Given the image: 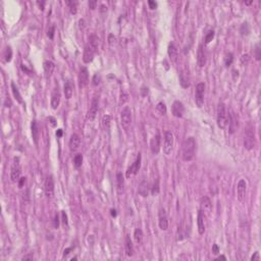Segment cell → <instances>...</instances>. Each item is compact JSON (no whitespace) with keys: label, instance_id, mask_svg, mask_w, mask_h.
I'll use <instances>...</instances> for the list:
<instances>
[{"label":"cell","instance_id":"cell-1","mask_svg":"<svg viewBox=\"0 0 261 261\" xmlns=\"http://www.w3.org/2000/svg\"><path fill=\"white\" fill-rule=\"evenodd\" d=\"M196 152V141L193 137L187 138L183 143L182 148V158L184 161H191L195 157Z\"/></svg>","mask_w":261,"mask_h":261},{"label":"cell","instance_id":"cell-2","mask_svg":"<svg viewBox=\"0 0 261 261\" xmlns=\"http://www.w3.org/2000/svg\"><path fill=\"white\" fill-rule=\"evenodd\" d=\"M216 120H217V126L219 128H225L228 127V111H227V107L224 103H219L217 106V116H216Z\"/></svg>","mask_w":261,"mask_h":261},{"label":"cell","instance_id":"cell-3","mask_svg":"<svg viewBox=\"0 0 261 261\" xmlns=\"http://www.w3.org/2000/svg\"><path fill=\"white\" fill-rule=\"evenodd\" d=\"M256 142H255V134H254V130L252 127L247 128V131L245 133L244 137V146L247 150H252L255 147Z\"/></svg>","mask_w":261,"mask_h":261},{"label":"cell","instance_id":"cell-4","mask_svg":"<svg viewBox=\"0 0 261 261\" xmlns=\"http://www.w3.org/2000/svg\"><path fill=\"white\" fill-rule=\"evenodd\" d=\"M204 93H205L204 83L197 84L196 89H195V102H196L197 107H199V108H201L204 104Z\"/></svg>","mask_w":261,"mask_h":261},{"label":"cell","instance_id":"cell-5","mask_svg":"<svg viewBox=\"0 0 261 261\" xmlns=\"http://www.w3.org/2000/svg\"><path fill=\"white\" fill-rule=\"evenodd\" d=\"M97 49H98V47L94 46V45L90 42L88 44H86L85 49H84V54H83V60H84L85 63H90V62L93 61L95 53L97 52Z\"/></svg>","mask_w":261,"mask_h":261},{"label":"cell","instance_id":"cell-6","mask_svg":"<svg viewBox=\"0 0 261 261\" xmlns=\"http://www.w3.org/2000/svg\"><path fill=\"white\" fill-rule=\"evenodd\" d=\"M120 120H121V126H123V128L126 131H128L132 124V110L128 106H126L123 110H121Z\"/></svg>","mask_w":261,"mask_h":261},{"label":"cell","instance_id":"cell-7","mask_svg":"<svg viewBox=\"0 0 261 261\" xmlns=\"http://www.w3.org/2000/svg\"><path fill=\"white\" fill-rule=\"evenodd\" d=\"M20 175H22V168H20V159L15 157V161H13L11 165V169H10V180H11V182H19L20 179Z\"/></svg>","mask_w":261,"mask_h":261},{"label":"cell","instance_id":"cell-8","mask_svg":"<svg viewBox=\"0 0 261 261\" xmlns=\"http://www.w3.org/2000/svg\"><path fill=\"white\" fill-rule=\"evenodd\" d=\"M99 108V96L95 95L93 96V98L91 100V104H90V108L88 110V114H87V118L89 120H94L97 115Z\"/></svg>","mask_w":261,"mask_h":261},{"label":"cell","instance_id":"cell-9","mask_svg":"<svg viewBox=\"0 0 261 261\" xmlns=\"http://www.w3.org/2000/svg\"><path fill=\"white\" fill-rule=\"evenodd\" d=\"M173 148V135L172 132H165L164 134V144H163V152L165 155H169Z\"/></svg>","mask_w":261,"mask_h":261},{"label":"cell","instance_id":"cell-10","mask_svg":"<svg viewBox=\"0 0 261 261\" xmlns=\"http://www.w3.org/2000/svg\"><path fill=\"white\" fill-rule=\"evenodd\" d=\"M44 192L45 196L48 199H51L54 195V179L52 175L47 176L46 181H45V186H44Z\"/></svg>","mask_w":261,"mask_h":261},{"label":"cell","instance_id":"cell-11","mask_svg":"<svg viewBox=\"0 0 261 261\" xmlns=\"http://www.w3.org/2000/svg\"><path fill=\"white\" fill-rule=\"evenodd\" d=\"M78 81H79V87L81 89L85 88L86 86H88V84H89V72H88V68H87L86 67H83L80 68Z\"/></svg>","mask_w":261,"mask_h":261},{"label":"cell","instance_id":"cell-12","mask_svg":"<svg viewBox=\"0 0 261 261\" xmlns=\"http://www.w3.org/2000/svg\"><path fill=\"white\" fill-rule=\"evenodd\" d=\"M141 161H142V156H141L140 153H139L137 158H136V160L133 162V164H132L130 167L127 169V173H126L127 177H131L132 176L137 175L138 172L140 170V167H141Z\"/></svg>","mask_w":261,"mask_h":261},{"label":"cell","instance_id":"cell-13","mask_svg":"<svg viewBox=\"0 0 261 261\" xmlns=\"http://www.w3.org/2000/svg\"><path fill=\"white\" fill-rule=\"evenodd\" d=\"M172 113L175 117L182 118L184 116V113H185V106H184V104L181 101H179V100L173 102L172 105Z\"/></svg>","mask_w":261,"mask_h":261},{"label":"cell","instance_id":"cell-14","mask_svg":"<svg viewBox=\"0 0 261 261\" xmlns=\"http://www.w3.org/2000/svg\"><path fill=\"white\" fill-rule=\"evenodd\" d=\"M158 224L161 231H166L168 228V219L167 214L164 208H160L158 211Z\"/></svg>","mask_w":261,"mask_h":261},{"label":"cell","instance_id":"cell-15","mask_svg":"<svg viewBox=\"0 0 261 261\" xmlns=\"http://www.w3.org/2000/svg\"><path fill=\"white\" fill-rule=\"evenodd\" d=\"M160 145H161V136H160L159 132H157V134L155 136H153L150 141V150L154 155L159 153Z\"/></svg>","mask_w":261,"mask_h":261},{"label":"cell","instance_id":"cell-16","mask_svg":"<svg viewBox=\"0 0 261 261\" xmlns=\"http://www.w3.org/2000/svg\"><path fill=\"white\" fill-rule=\"evenodd\" d=\"M246 190H247V184L245 180H240L237 186V195H238V200L240 202H243L246 197Z\"/></svg>","mask_w":261,"mask_h":261},{"label":"cell","instance_id":"cell-17","mask_svg":"<svg viewBox=\"0 0 261 261\" xmlns=\"http://www.w3.org/2000/svg\"><path fill=\"white\" fill-rule=\"evenodd\" d=\"M31 130H32V137L33 140L35 142V144L38 145L39 143V139H40V127L39 124L36 120H32V124H31Z\"/></svg>","mask_w":261,"mask_h":261},{"label":"cell","instance_id":"cell-18","mask_svg":"<svg viewBox=\"0 0 261 261\" xmlns=\"http://www.w3.org/2000/svg\"><path fill=\"white\" fill-rule=\"evenodd\" d=\"M69 149L71 151L75 152L80 148V145H81V138L78 134H72L71 136V139H69Z\"/></svg>","mask_w":261,"mask_h":261},{"label":"cell","instance_id":"cell-19","mask_svg":"<svg viewBox=\"0 0 261 261\" xmlns=\"http://www.w3.org/2000/svg\"><path fill=\"white\" fill-rule=\"evenodd\" d=\"M197 62L200 67H204L205 64H206V54H205L204 49H203V44H200L199 47H198Z\"/></svg>","mask_w":261,"mask_h":261},{"label":"cell","instance_id":"cell-20","mask_svg":"<svg viewBox=\"0 0 261 261\" xmlns=\"http://www.w3.org/2000/svg\"><path fill=\"white\" fill-rule=\"evenodd\" d=\"M228 131L231 134H234L237 128H238V120H237V116L235 115V113L231 111L228 114Z\"/></svg>","mask_w":261,"mask_h":261},{"label":"cell","instance_id":"cell-21","mask_svg":"<svg viewBox=\"0 0 261 261\" xmlns=\"http://www.w3.org/2000/svg\"><path fill=\"white\" fill-rule=\"evenodd\" d=\"M167 53L169 58L172 59V61L176 62L177 57H179V50H177V47L176 46V44L173 42H170L168 44L167 47Z\"/></svg>","mask_w":261,"mask_h":261},{"label":"cell","instance_id":"cell-22","mask_svg":"<svg viewBox=\"0 0 261 261\" xmlns=\"http://www.w3.org/2000/svg\"><path fill=\"white\" fill-rule=\"evenodd\" d=\"M60 98H61L60 92H59L58 88H55L51 95V107L53 109H57L59 103H60Z\"/></svg>","mask_w":261,"mask_h":261},{"label":"cell","instance_id":"cell-23","mask_svg":"<svg viewBox=\"0 0 261 261\" xmlns=\"http://www.w3.org/2000/svg\"><path fill=\"white\" fill-rule=\"evenodd\" d=\"M197 224H198V232L200 235H203L205 233V224H204V213L202 210L198 211L197 216Z\"/></svg>","mask_w":261,"mask_h":261},{"label":"cell","instance_id":"cell-24","mask_svg":"<svg viewBox=\"0 0 261 261\" xmlns=\"http://www.w3.org/2000/svg\"><path fill=\"white\" fill-rule=\"evenodd\" d=\"M212 209V203L210 199L208 198L207 196L203 197L202 199H201V210L203 211V213H209L211 212Z\"/></svg>","mask_w":261,"mask_h":261},{"label":"cell","instance_id":"cell-25","mask_svg":"<svg viewBox=\"0 0 261 261\" xmlns=\"http://www.w3.org/2000/svg\"><path fill=\"white\" fill-rule=\"evenodd\" d=\"M149 184L147 181H142L141 184L139 185L138 193L141 195L142 197H147L149 195Z\"/></svg>","mask_w":261,"mask_h":261},{"label":"cell","instance_id":"cell-26","mask_svg":"<svg viewBox=\"0 0 261 261\" xmlns=\"http://www.w3.org/2000/svg\"><path fill=\"white\" fill-rule=\"evenodd\" d=\"M124 250H126L127 256L132 257V256L134 255V245H133V242H132L131 238L128 236H127V238H126V243H124Z\"/></svg>","mask_w":261,"mask_h":261},{"label":"cell","instance_id":"cell-27","mask_svg":"<svg viewBox=\"0 0 261 261\" xmlns=\"http://www.w3.org/2000/svg\"><path fill=\"white\" fill-rule=\"evenodd\" d=\"M63 93H64V96L67 99H71L72 97V94H74V86H72V83L71 81H67L64 84Z\"/></svg>","mask_w":261,"mask_h":261},{"label":"cell","instance_id":"cell-28","mask_svg":"<svg viewBox=\"0 0 261 261\" xmlns=\"http://www.w3.org/2000/svg\"><path fill=\"white\" fill-rule=\"evenodd\" d=\"M43 68H44V72H45V74H46V76H50V75H52V72L54 71L55 64L51 60H46V61H44V63H43Z\"/></svg>","mask_w":261,"mask_h":261},{"label":"cell","instance_id":"cell-29","mask_svg":"<svg viewBox=\"0 0 261 261\" xmlns=\"http://www.w3.org/2000/svg\"><path fill=\"white\" fill-rule=\"evenodd\" d=\"M10 87H11L12 94H13V96H15V98L16 101L19 102V103H23L22 95H20V91H19V89H17L16 85H15L13 82H11V84H10Z\"/></svg>","mask_w":261,"mask_h":261},{"label":"cell","instance_id":"cell-30","mask_svg":"<svg viewBox=\"0 0 261 261\" xmlns=\"http://www.w3.org/2000/svg\"><path fill=\"white\" fill-rule=\"evenodd\" d=\"M180 84L183 88H189L190 87V82H189V76L186 72H182L180 74Z\"/></svg>","mask_w":261,"mask_h":261},{"label":"cell","instance_id":"cell-31","mask_svg":"<svg viewBox=\"0 0 261 261\" xmlns=\"http://www.w3.org/2000/svg\"><path fill=\"white\" fill-rule=\"evenodd\" d=\"M143 238H144V235H143V232H142L141 228H136L135 232H134V240L135 242L137 243L138 245L142 244V242H143Z\"/></svg>","mask_w":261,"mask_h":261},{"label":"cell","instance_id":"cell-32","mask_svg":"<svg viewBox=\"0 0 261 261\" xmlns=\"http://www.w3.org/2000/svg\"><path fill=\"white\" fill-rule=\"evenodd\" d=\"M116 185H117V190L118 192H121L124 190V176L121 172L116 173Z\"/></svg>","mask_w":261,"mask_h":261},{"label":"cell","instance_id":"cell-33","mask_svg":"<svg viewBox=\"0 0 261 261\" xmlns=\"http://www.w3.org/2000/svg\"><path fill=\"white\" fill-rule=\"evenodd\" d=\"M65 3L67 4L72 15H76V12H78V1L72 0V1H67Z\"/></svg>","mask_w":261,"mask_h":261},{"label":"cell","instance_id":"cell-34","mask_svg":"<svg viewBox=\"0 0 261 261\" xmlns=\"http://www.w3.org/2000/svg\"><path fill=\"white\" fill-rule=\"evenodd\" d=\"M82 164H83V155L81 153H79V154H76L74 157V165L76 168H80Z\"/></svg>","mask_w":261,"mask_h":261},{"label":"cell","instance_id":"cell-35","mask_svg":"<svg viewBox=\"0 0 261 261\" xmlns=\"http://www.w3.org/2000/svg\"><path fill=\"white\" fill-rule=\"evenodd\" d=\"M160 192V186H159V180L156 179L154 181V184H153V186L151 188V194L153 196H156V195H158Z\"/></svg>","mask_w":261,"mask_h":261},{"label":"cell","instance_id":"cell-36","mask_svg":"<svg viewBox=\"0 0 261 261\" xmlns=\"http://www.w3.org/2000/svg\"><path fill=\"white\" fill-rule=\"evenodd\" d=\"M240 33H241V35H243V36H248L250 34V26L248 23H244L241 26V28H240Z\"/></svg>","mask_w":261,"mask_h":261},{"label":"cell","instance_id":"cell-37","mask_svg":"<svg viewBox=\"0 0 261 261\" xmlns=\"http://www.w3.org/2000/svg\"><path fill=\"white\" fill-rule=\"evenodd\" d=\"M110 121H111V116L110 115H104L102 118V124L103 127L105 128V131L108 132L110 128Z\"/></svg>","mask_w":261,"mask_h":261},{"label":"cell","instance_id":"cell-38","mask_svg":"<svg viewBox=\"0 0 261 261\" xmlns=\"http://www.w3.org/2000/svg\"><path fill=\"white\" fill-rule=\"evenodd\" d=\"M233 60H234V54L229 52V53H228L227 55H225V58H224L225 65H227V67H229V65H232Z\"/></svg>","mask_w":261,"mask_h":261},{"label":"cell","instance_id":"cell-39","mask_svg":"<svg viewBox=\"0 0 261 261\" xmlns=\"http://www.w3.org/2000/svg\"><path fill=\"white\" fill-rule=\"evenodd\" d=\"M213 38H214V31L210 30L209 32L206 34V36H205V43H206V44L210 43Z\"/></svg>","mask_w":261,"mask_h":261},{"label":"cell","instance_id":"cell-40","mask_svg":"<svg viewBox=\"0 0 261 261\" xmlns=\"http://www.w3.org/2000/svg\"><path fill=\"white\" fill-rule=\"evenodd\" d=\"M4 57H5L6 62H9L10 60H11V57H12V50H11V48H10V47L6 48Z\"/></svg>","mask_w":261,"mask_h":261},{"label":"cell","instance_id":"cell-41","mask_svg":"<svg viewBox=\"0 0 261 261\" xmlns=\"http://www.w3.org/2000/svg\"><path fill=\"white\" fill-rule=\"evenodd\" d=\"M156 109H157L161 114H165L166 113V106H165V104L163 103V102H159L157 104V106H156Z\"/></svg>","mask_w":261,"mask_h":261},{"label":"cell","instance_id":"cell-42","mask_svg":"<svg viewBox=\"0 0 261 261\" xmlns=\"http://www.w3.org/2000/svg\"><path fill=\"white\" fill-rule=\"evenodd\" d=\"M255 58H256V60H260L261 59V49H260V46H259V44H256L255 45Z\"/></svg>","mask_w":261,"mask_h":261},{"label":"cell","instance_id":"cell-43","mask_svg":"<svg viewBox=\"0 0 261 261\" xmlns=\"http://www.w3.org/2000/svg\"><path fill=\"white\" fill-rule=\"evenodd\" d=\"M54 32H55L54 26L50 27L49 30H48V32H47V36L49 37V39H53V38H54Z\"/></svg>","mask_w":261,"mask_h":261},{"label":"cell","instance_id":"cell-44","mask_svg":"<svg viewBox=\"0 0 261 261\" xmlns=\"http://www.w3.org/2000/svg\"><path fill=\"white\" fill-rule=\"evenodd\" d=\"M100 81H101V79H100V76L98 74L94 75L93 76V84L95 86H98L100 84Z\"/></svg>","mask_w":261,"mask_h":261},{"label":"cell","instance_id":"cell-45","mask_svg":"<svg viewBox=\"0 0 261 261\" xmlns=\"http://www.w3.org/2000/svg\"><path fill=\"white\" fill-rule=\"evenodd\" d=\"M128 94L124 92V91H121V94H120V102L124 103L126 101H128Z\"/></svg>","mask_w":261,"mask_h":261},{"label":"cell","instance_id":"cell-46","mask_svg":"<svg viewBox=\"0 0 261 261\" xmlns=\"http://www.w3.org/2000/svg\"><path fill=\"white\" fill-rule=\"evenodd\" d=\"M61 217H62V222H63V224L67 227L68 221H67V215L65 213V211H61Z\"/></svg>","mask_w":261,"mask_h":261},{"label":"cell","instance_id":"cell-47","mask_svg":"<svg viewBox=\"0 0 261 261\" xmlns=\"http://www.w3.org/2000/svg\"><path fill=\"white\" fill-rule=\"evenodd\" d=\"M212 254H213V255H217V254H219V247L217 244H213V246H212Z\"/></svg>","mask_w":261,"mask_h":261},{"label":"cell","instance_id":"cell-48","mask_svg":"<svg viewBox=\"0 0 261 261\" xmlns=\"http://www.w3.org/2000/svg\"><path fill=\"white\" fill-rule=\"evenodd\" d=\"M249 59H250V56H249V54H245V55H243V56L241 57V61H242V63H248V61H249Z\"/></svg>","mask_w":261,"mask_h":261},{"label":"cell","instance_id":"cell-49","mask_svg":"<svg viewBox=\"0 0 261 261\" xmlns=\"http://www.w3.org/2000/svg\"><path fill=\"white\" fill-rule=\"evenodd\" d=\"M148 5H149V8H151V9L157 8V3L154 2V1H151V0H149L148 1Z\"/></svg>","mask_w":261,"mask_h":261},{"label":"cell","instance_id":"cell-50","mask_svg":"<svg viewBox=\"0 0 261 261\" xmlns=\"http://www.w3.org/2000/svg\"><path fill=\"white\" fill-rule=\"evenodd\" d=\"M54 228H59V216H58V214H55V216H54Z\"/></svg>","mask_w":261,"mask_h":261},{"label":"cell","instance_id":"cell-51","mask_svg":"<svg viewBox=\"0 0 261 261\" xmlns=\"http://www.w3.org/2000/svg\"><path fill=\"white\" fill-rule=\"evenodd\" d=\"M97 6V1L96 0H91V1H89V7L91 9H95Z\"/></svg>","mask_w":261,"mask_h":261},{"label":"cell","instance_id":"cell-52","mask_svg":"<svg viewBox=\"0 0 261 261\" xmlns=\"http://www.w3.org/2000/svg\"><path fill=\"white\" fill-rule=\"evenodd\" d=\"M34 259V257H33V254H29V255H26V256H24L22 260L23 261H27V260H33Z\"/></svg>","mask_w":261,"mask_h":261},{"label":"cell","instance_id":"cell-53","mask_svg":"<svg viewBox=\"0 0 261 261\" xmlns=\"http://www.w3.org/2000/svg\"><path fill=\"white\" fill-rule=\"evenodd\" d=\"M26 180H27L26 177H20V181H19V182H17V183H19V187H20V188H23L24 184L26 183Z\"/></svg>","mask_w":261,"mask_h":261},{"label":"cell","instance_id":"cell-54","mask_svg":"<svg viewBox=\"0 0 261 261\" xmlns=\"http://www.w3.org/2000/svg\"><path fill=\"white\" fill-rule=\"evenodd\" d=\"M260 259V257H259V253L258 252H255L254 253V255L251 257V260L254 261V260H259Z\"/></svg>","mask_w":261,"mask_h":261},{"label":"cell","instance_id":"cell-55","mask_svg":"<svg viewBox=\"0 0 261 261\" xmlns=\"http://www.w3.org/2000/svg\"><path fill=\"white\" fill-rule=\"evenodd\" d=\"M49 121L51 123V126H52V127H56V120H55L54 117L50 116V117H49Z\"/></svg>","mask_w":261,"mask_h":261},{"label":"cell","instance_id":"cell-56","mask_svg":"<svg viewBox=\"0 0 261 261\" xmlns=\"http://www.w3.org/2000/svg\"><path fill=\"white\" fill-rule=\"evenodd\" d=\"M72 247H71V248H67V249H65L64 251H63V257H67L68 254H69V252L72 251Z\"/></svg>","mask_w":261,"mask_h":261},{"label":"cell","instance_id":"cell-57","mask_svg":"<svg viewBox=\"0 0 261 261\" xmlns=\"http://www.w3.org/2000/svg\"><path fill=\"white\" fill-rule=\"evenodd\" d=\"M37 4L39 5V7L40 9H44V4H45V1H42V2H40V1H37Z\"/></svg>","mask_w":261,"mask_h":261},{"label":"cell","instance_id":"cell-58","mask_svg":"<svg viewBox=\"0 0 261 261\" xmlns=\"http://www.w3.org/2000/svg\"><path fill=\"white\" fill-rule=\"evenodd\" d=\"M110 212H111V216H112V217H115L116 215H117L116 210H115V209H111V210H110Z\"/></svg>","mask_w":261,"mask_h":261},{"label":"cell","instance_id":"cell-59","mask_svg":"<svg viewBox=\"0 0 261 261\" xmlns=\"http://www.w3.org/2000/svg\"><path fill=\"white\" fill-rule=\"evenodd\" d=\"M56 136L58 138H60L61 136H62V130L61 128H59V130H57V132H56Z\"/></svg>","mask_w":261,"mask_h":261},{"label":"cell","instance_id":"cell-60","mask_svg":"<svg viewBox=\"0 0 261 261\" xmlns=\"http://www.w3.org/2000/svg\"><path fill=\"white\" fill-rule=\"evenodd\" d=\"M22 69H23L24 72H27L28 74H30V72H31V71H30V69H29V68H27V67H25V65H24V64H22Z\"/></svg>","mask_w":261,"mask_h":261},{"label":"cell","instance_id":"cell-61","mask_svg":"<svg viewBox=\"0 0 261 261\" xmlns=\"http://www.w3.org/2000/svg\"><path fill=\"white\" fill-rule=\"evenodd\" d=\"M220 259H222V260H227V257L224 256V255H220V256H218L215 260H220Z\"/></svg>","mask_w":261,"mask_h":261},{"label":"cell","instance_id":"cell-62","mask_svg":"<svg viewBox=\"0 0 261 261\" xmlns=\"http://www.w3.org/2000/svg\"><path fill=\"white\" fill-rule=\"evenodd\" d=\"M245 3H246L247 5H250V4H251V3H253V1H249V2H245Z\"/></svg>","mask_w":261,"mask_h":261},{"label":"cell","instance_id":"cell-63","mask_svg":"<svg viewBox=\"0 0 261 261\" xmlns=\"http://www.w3.org/2000/svg\"><path fill=\"white\" fill-rule=\"evenodd\" d=\"M74 260H76V257H74V258H72V261H74Z\"/></svg>","mask_w":261,"mask_h":261}]
</instances>
